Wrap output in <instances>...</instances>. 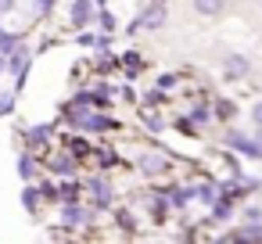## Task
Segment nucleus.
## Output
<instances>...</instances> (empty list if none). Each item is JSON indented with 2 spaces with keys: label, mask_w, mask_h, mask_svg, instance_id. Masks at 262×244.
Wrapping results in <instances>:
<instances>
[{
  "label": "nucleus",
  "mask_w": 262,
  "mask_h": 244,
  "mask_svg": "<svg viewBox=\"0 0 262 244\" xmlns=\"http://www.w3.org/2000/svg\"><path fill=\"white\" fill-rule=\"evenodd\" d=\"M11 8H15V0H0V15H8Z\"/></svg>",
  "instance_id": "f8f14e48"
},
{
  "label": "nucleus",
  "mask_w": 262,
  "mask_h": 244,
  "mask_svg": "<svg viewBox=\"0 0 262 244\" xmlns=\"http://www.w3.org/2000/svg\"><path fill=\"white\" fill-rule=\"evenodd\" d=\"M237 237H241V240H262V226H241Z\"/></svg>",
  "instance_id": "6e6552de"
},
{
  "label": "nucleus",
  "mask_w": 262,
  "mask_h": 244,
  "mask_svg": "<svg viewBox=\"0 0 262 244\" xmlns=\"http://www.w3.org/2000/svg\"><path fill=\"white\" fill-rule=\"evenodd\" d=\"M22 201H26V208L33 212V208H36V190H26V197H22Z\"/></svg>",
  "instance_id": "9b49d317"
},
{
  "label": "nucleus",
  "mask_w": 262,
  "mask_h": 244,
  "mask_svg": "<svg viewBox=\"0 0 262 244\" xmlns=\"http://www.w3.org/2000/svg\"><path fill=\"white\" fill-rule=\"evenodd\" d=\"M11 108H15V97L11 94H0V115H8Z\"/></svg>",
  "instance_id": "1a4fd4ad"
},
{
  "label": "nucleus",
  "mask_w": 262,
  "mask_h": 244,
  "mask_svg": "<svg viewBox=\"0 0 262 244\" xmlns=\"http://www.w3.org/2000/svg\"><path fill=\"white\" fill-rule=\"evenodd\" d=\"M251 119H255V122H258V126H262V101H258V104H255V112H251Z\"/></svg>",
  "instance_id": "ddd939ff"
},
{
  "label": "nucleus",
  "mask_w": 262,
  "mask_h": 244,
  "mask_svg": "<svg viewBox=\"0 0 262 244\" xmlns=\"http://www.w3.org/2000/svg\"><path fill=\"white\" fill-rule=\"evenodd\" d=\"M18 172L29 180V176H33V158H22V162H18Z\"/></svg>",
  "instance_id": "9d476101"
},
{
  "label": "nucleus",
  "mask_w": 262,
  "mask_h": 244,
  "mask_svg": "<svg viewBox=\"0 0 262 244\" xmlns=\"http://www.w3.org/2000/svg\"><path fill=\"white\" fill-rule=\"evenodd\" d=\"M26 61H29V54L15 47V51H11V72H22V69H26Z\"/></svg>",
  "instance_id": "0eeeda50"
},
{
  "label": "nucleus",
  "mask_w": 262,
  "mask_h": 244,
  "mask_svg": "<svg viewBox=\"0 0 262 244\" xmlns=\"http://www.w3.org/2000/svg\"><path fill=\"white\" fill-rule=\"evenodd\" d=\"M223 69H226V79H244V76H248V58H241V54H230Z\"/></svg>",
  "instance_id": "f03ea898"
},
{
  "label": "nucleus",
  "mask_w": 262,
  "mask_h": 244,
  "mask_svg": "<svg viewBox=\"0 0 262 244\" xmlns=\"http://www.w3.org/2000/svg\"><path fill=\"white\" fill-rule=\"evenodd\" d=\"M194 8H198L201 15H219V11H223V0H194Z\"/></svg>",
  "instance_id": "39448f33"
},
{
  "label": "nucleus",
  "mask_w": 262,
  "mask_h": 244,
  "mask_svg": "<svg viewBox=\"0 0 262 244\" xmlns=\"http://www.w3.org/2000/svg\"><path fill=\"white\" fill-rule=\"evenodd\" d=\"M83 219H86L83 208H76V205H65V208H61V223H65V226H79Z\"/></svg>",
  "instance_id": "20e7f679"
},
{
  "label": "nucleus",
  "mask_w": 262,
  "mask_h": 244,
  "mask_svg": "<svg viewBox=\"0 0 262 244\" xmlns=\"http://www.w3.org/2000/svg\"><path fill=\"white\" fill-rule=\"evenodd\" d=\"M255 144H258V151H262V133H258V140H255Z\"/></svg>",
  "instance_id": "4468645a"
},
{
  "label": "nucleus",
  "mask_w": 262,
  "mask_h": 244,
  "mask_svg": "<svg viewBox=\"0 0 262 244\" xmlns=\"http://www.w3.org/2000/svg\"><path fill=\"white\" fill-rule=\"evenodd\" d=\"M72 22L76 26H90L94 22V0H76L72 4Z\"/></svg>",
  "instance_id": "f257e3e1"
},
{
  "label": "nucleus",
  "mask_w": 262,
  "mask_h": 244,
  "mask_svg": "<svg viewBox=\"0 0 262 244\" xmlns=\"http://www.w3.org/2000/svg\"><path fill=\"white\" fill-rule=\"evenodd\" d=\"M140 165H144V172H162V169H165V158H162V154H144Z\"/></svg>",
  "instance_id": "423d86ee"
},
{
  "label": "nucleus",
  "mask_w": 262,
  "mask_h": 244,
  "mask_svg": "<svg viewBox=\"0 0 262 244\" xmlns=\"http://www.w3.org/2000/svg\"><path fill=\"white\" fill-rule=\"evenodd\" d=\"M162 22H165V8H162V4H155V8H151V11H144V18H140V26H144V29H158Z\"/></svg>",
  "instance_id": "7ed1b4c3"
}]
</instances>
